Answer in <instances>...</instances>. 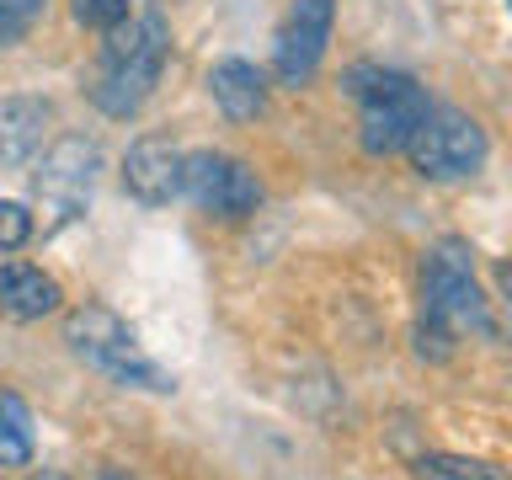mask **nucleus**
<instances>
[{
  "label": "nucleus",
  "mask_w": 512,
  "mask_h": 480,
  "mask_svg": "<svg viewBox=\"0 0 512 480\" xmlns=\"http://www.w3.org/2000/svg\"><path fill=\"white\" fill-rule=\"evenodd\" d=\"M102 480H123V475H118V470H102Z\"/></svg>",
  "instance_id": "aec40b11"
},
{
  "label": "nucleus",
  "mask_w": 512,
  "mask_h": 480,
  "mask_svg": "<svg viewBox=\"0 0 512 480\" xmlns=\"http://www.w3.org/2000/svg\"><path fill=\"white\" fill-rule=\"evenodd\" d=\"M507 11H512V0H507Z\"/></svg>",
  "instance_id": "412c9836"
},
{
  "label": "nucleus",
  "mask_w": 512,
  "mask_h": 480,
  "mask_svg": "<svg viewBox=\"0 0 512 480\" xmlns=\"http://www.w3.org/2000/svg\"><path fill=\"white\" fill-rule=\"evenodd\" d=\"M48 128V102L43 96H6L0 102V171H16L38 155Z\"/></svg>",
  "instance_id": "f8f14e48"
},
{
  "label": "nucleus",
  "mask_w": 512,
  "mask_h": 480,
  "mask_svg": "<svg viewBox=\"0 0 512 480\" xmlns=\"http://www.w3.org/2000/svg\"><path fill=\"white\" fill-rule=\"evenodd\" d=\"M59 299H64L59 278H48L43 267H32V262H6L0 267V320H11V326L54 315Z\"/></svg>",
  "instance_id": "9d476101"
},
{
  "label": "nucleus",
  "mask_w": 512,
  "mask_h": 480,
  "mask_svg": "<svg viewBox=\"0 0 512 480\" xmlns=\"http://www.w3.org/2000/svg\"><path fill=\"white\" fill-rule=\"evenodd\" d=\"M342 91L358 102V139L368 155H400L432 112L422 80L390 64H352Z\"/></svg>",
  "instance_id": "7ed1b4c3"
},
{
  "label": "nucleus",
  "mask_w": 512,
  "mask_h": 480,
  "mask_svg": "<svg viewBox=\"0 0 512 480\" xmlns=\"http://www.w3.org/2000/svg\"><path fill=\"white\" fill-rule=\"evenodd\" d=\"M416 480H512L486 459H464V454H422L416 459Z\"/></svg>",
  "instance_id": "4468645a"
},
{
  "label": "nucleus",
  "mask_w": 512,
  "mask_h": 480,
  "mask_svg": "<svg viewBox=\"0 0 512 480\" xmlns=\"http://www.w3.org/2000/svg\"><path fill=\"white\" fill-rule=\"evenodd\" d=\"M406 155H411L416 176H427V182H470V176L486 166L491 139L470 112L432 107L427 123L416 128V139L406 144Z\"/></svg>",
  "instance_id": "423d86ee"
},
{
  "label": "nucleus",
  "mask_w": 512,
  "mask_h": 480,
  "mask_svg": "<svg viewBox=\"0 0 512 480\" xmlns=\"http://www.w3.org/2000/svg\"><path fill=\"white\" fill-rule=\"evenodd\" d=\"M27 480H70V475H64V470H32Z\"/></svg>",
  "instance_id": "6ab92c4d"
},
{
  "label": "nucleus",
  "mask_w": 512,
  "mask_h": 480,
  "mask_svg": "<svg viewBox=\"0 0 512 480\" xmlns=\"http://www.w3.org/2000/svg\"><path fill=\"white\" fill-rule=\"evenodd\" d=\"M331 22H336V0H294L272 38V75L278 86H304L320 59H326V43H331Z\"/></svg>",
  "instance_id": "6e6552de"
},
{
  "label": "nucleus",
  "mask_w": 512,
  "mask_h": 480,
  "mask_svg": "<svg viewBox=\"0 0 512 480\" xmlns=\"http://www.w3.org/2000/svg\"><path fill=\"white\" fill-rule=\"evenodd\" d=\"M32 411L16 390H0V470H22L32 464Z\"/></svg>",
  "instance_id": "ddd939ff"
},
{
  "label": "nucleus",
  "mask_w": 512,
  "mask_h": 480,
  "mask_svg": "<svg viewBox=\"0 0 512 480\" xmlns=\"http://www.w3.org/2000/svg\"><path fill=\"white\" fill-rule=\"evenodd\" d=\"M182 150L166 139V134H144L128 144V155H123V192L128 198H139V203H171L176 192H182Z\"/></svg>",
  "instance_id": "1a4fd4ad"
},
{
  "label": "nucleus",
  "mask_w": 512,
  "mask_h": 480,
  "mask_svg": "<svg viewBox=\"0 0 512 480\" xmlns=\"http://www.w3.org/2000/svg\"><path fill=\"white\" fill-rule=\"evenodd\" d=\"M48 0H0V48L6 43H22L32 27H38Z\"/></svg>",
  "instance_id": "2eb2a0df"
},
{
  "label": "nucleus",
  "mask_w": 512,
  "mask_h": 480,
  "mask_svg": "<svg viewBox=\"0 0 512 480\" xmlns=\"http://www.w3.org/2000/svg\"><path fill=\"white\" fill-rule=\"evenodd\" d=\"M182 192L214 219H251L262 208L256 171L224 150H192L182 160Z\"/></svg>",
  "instance_id": "0eeeda50"
},
{
  "label": "nucleus",
  "mask_w": 512,
  "mask_h": 480,
  "mask_svg": "<svg viewBox=\"0 0 512 480\" xmlns=\"http://www.w3.org/2000/svg\"><path fill=\"white\" fill-rule=\"evenodd\" d=\"M64 342L86 368H96L102 379L123 384V390H150V395H171L176 390V374H166L150 352L139 347L134 326L107 310V304H75L64 315Z\"/></svg>",
  "instance_id": "20e7f679"
},
{
  "label": "nucleus",
  "mask_w": 512,
  "mask_h": 480,
  "mask_svg": "<svg viewBox=\"0 0 512 480\" xmlns=\"http://www.w3.org/2000/svg\"><path fill=\"white\" fill-rule=\"evenodd\" d=\"M496 283H502V294H507V310H512V262H496Z\"/></svg>",
  "instance_id": "a211bd4d"
},
{
  "label": "nucleus",
  "mask_w": 512,
  "mask_h": 480,
  "mask_svg": "<svg viewBox=\"0 0 512 480\" xmlns=\"http://www.w3.org/2000/svg\"><path fill=\"white\" fill-rule=\"evenodd\" d=\"M96 171H102V144L86 134H64L43 150L38 171H32V208L43 219V235H59L91 208Z\"/></svg>",
  "instance_id": "39448f33"
},
{
  "label": "nucleus",
  "mask_w": 512,
  "mask_h": 480,
  "mask_svg": "<svg viewBox=\"0 0 512 480\" xmlns=\"http://www.w3.org/2000/svg\"><path fill=\"white\" fill-rule=\"evenodd\" d=\"M123 6H128V0H70L75 22H80V27H96V32H107L112 22H118Z\"/></svg>",
  "instance_id": "f3484780"
},
{
  "label": "nucleus",
  "mask_w": 512,
  "mask_h": 480,
  "mask_svg": "<svg viewBox=\"0 0 512 480\" xmlns=\"http://www.w3.org/2000/svg\"><path fill=\"white\" fill-rule=\"evenodd\" d=\"M171 59V16L160 0H128L123 16L102 32V54L86 75V96L107 118H134L160 86Z\"/></svg>",
  "instance_id": "f257e3e1"
},
{
  "label": "nucleus",
  "mask_w": 512,
  "mask_h": 480,
  "mask_svg": "<svg viewBox=\"0 0 512 480\" xmlns=\"http://www.w3.org/2000/svg\"><path fill=\"white\" fill-rule=\"evenodd\" d=\"M208 96L230 123H251L267 112V75L251 59H219L208 70Z\"/></svg>",
  "instance_id": "9b49d317"
},
{
  "label": "nucleus",
  "mask_w": 512,
  "mask_h": 480,
  "mask_svg": "<svg viewBox=\"0 0 512 480\" xmlns=\"http://www.w3.org/2000/svg\"><path fill=\"white\" fill-rule=\"evenodd\" d=\"M32 230H38V224H32V214L22 203H6L0 198V256H11V251H22L27 240H32Z\"/></svg>",
  "instance_id": "dca6fc26"
},
{
  "label": "nucleus",
  "mask_w": 512,
  "mask_h": 480,
  "mask_svg": "<svg viewBox=\"0 0 512 480\" xmlns=\"http://www.w3.org/2000/svg\"><path fill=\"white\" fill-rule=\"evenodd\" d=\"M459 336L496 342L491 304L475 283V262L464 240H438L422 256V320H416V352L443 363Z\"/></svg>",
  "instance_id": "f03ea898"
}]
</instances>
